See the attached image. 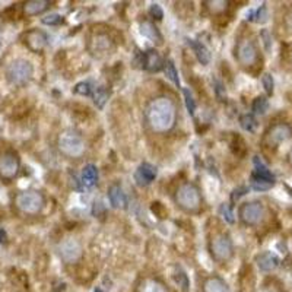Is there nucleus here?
<instances>
[{"label":"nucleus","mask_w":292,"mask_h":292,"mask_svg":"<svg viewBox=\"0 0 292 292\" xmlns=\"http://www.w3.org/2000/svg\"><path fill=\"white\" fill-rule=\"evenodd\" d=\"M139 292H168L167 288L164 287V284H161L156 279H145L141 287Z\"/></svg>","instance_id":"nucleus-23"},{"label":"nucleus","mask_w":292,"mask_h":292,"mask_svg":"<svg viewBox=\"0 0 292 292\" xmlns=\"http://www.w3.org/2000/svg\"><path fill=\"white\" fill-rule=\"evenodd\" d=\"M162 69H164V73H165V76H167L168 79L175 85L177 88H180V78H178V72L175 69L174 62L172 60H167V62L164 63Z\"/></svg>","instance_id":"nucleus-25"},{"label":"nucleus","mask_w":292,"mask_h":292,"mask_svg":"<svg viewBox=\"0 0 292 292\" xmlns=\"http://www.w3.org/2000/svg\"><path fill=\"white\" fill-rule=\"evenodd\" d=\"M183 95H184V103H186V108H187L188 114L193 116L194 111H196V101H194V98H193L190 89L184 88V89H183Z\"/></svg>","instance_id":"nucleus-31"},{"label":"nucleus","mask_w":292,"mask_h":292,"mask_svg":"<svg viewBox=\"0 0 292 292\" xmlns=\"http://www.w3.org/2000/svg\"><path fill=\"white\" fill-rule=\"evenodd\" d=\"M187 44L193 48L197 60L202 63V64H209L210 62V53H209L208 47L205 44H202L200 41H196V40H187Z\"/></svg>","instance_id":"nucleus-19"},{"label":"nucleus","mask_w":292,"mask_h":292,"mask_svg":"<svg viewBox=\"0 0 292 292\" xmlns=\"http://www.w3.org/2000/svg\"><path fill=\"white\" fill-rule=\"evenodd\" d=\"M263 215H265V209L260 202L244 203L240 208V218L247 225H257L263 219Z\"/></svg>","instance_id":"nucleus-9"},{"label":"nucleus","mask_w":292,"mask_h":292,"mask_svg":"<svg viewBox=\"0 0 292 292\" xmlns=\"http://www.w3.org/2000/svg\"><path fill=\"white\" fill-rule=\"evenodd\" d=\"M142 64L149 72H158L164 67L162 59L156 50H147L146 53H144L142 54Z\"/></svg>","instance_id":"nucleus-14"},{"label":"nucleus","mask_w":292,"mask_h":292,"mask_svg":"<svg viewBox=\"0 0 292 292\" xmlns=\"http://www.w3.org/2000/svg\"><path fill=\"white\" fill-rule=\"evenodd\" d=\"M203 292H230V288L225 284V281H222L218 276H212L205 281Z\"/></svg>","instance_id":"nucleus-20"},{"label":"nucleus","mask_w":292,"mask_h":292,"mask_svg":"<svg viewBox=\"0 0 292 292\" xmlns=\"http://www.w3.org/2000/svg\"><path fill=\"white\" fill-rule=\"evenodd\" d=\"M205 4H208V9L212 13H221L227 9L228 1L224 0H213V1H205Z\"/></svg>","instance_id":"nucleus-30"},{"label":"nucleus","mask_w":292,"mask_h":292,"mask_svg":"<svg viewBox=\"0 0 292 292\" xmlns=\"http://www.w3.org/2000/svg\"><path fill=\"white\" fill-rule=\"evenodd\" d=\"M107 100H108V92H107V89H105L104 86H100V88H97V91H95V94H94V103L95 105L98 107V108H103L107 103Z\"/></svg>","instance_id":"nucleus-28"},{"label":"nucleus","mask_w":292,"mask_h":292,"mask_svg":"<svg viewBox=\"0 0 292 292\" xmlns=\"http://www.w3.org/2000/svg\"><path fill=\"white\" fill-rule=\"evenodd\" d=\"M269 110V101L266 97H257L254 101H253V113L254 114H259V116H263L266 114V111Z\"/></svg>","instance_id":"nucleus-26"},{"label":"nucleus","mask_w":292,"mask_h":292,"mask_svg":"<svg viewBox=\"0 0 292 292\" xmlns=\"http://www.w3.org/2000/svg\"><path fill=\"white\" fill-rule=\"evenodd\" d=\"M146 120L153 132L165 133L175 125L177 120L175 104L165 97H159L153 100L146 110Z\"/></svg>","instance_id":"nucleus-1"},{"label":"nucleus","mask_w":292,"mask_h":292,"mask_svg":"<svg viewBox=\"0 0 292 292\" xmlns=\"http://www.w3.org/2000/svg\"><path fill=\"white\" fill-rule=\"evenodd\" d=\"M260 37H262V40H263V44H265L266 51H271L272 37H271V34H269V31H268V29H263V31H262V34H260Z\"/></svg>","instance_id":"nucleus-38"},{"label":"nucleus","mask_w":292,"mask_h":292,"mask_svg":"<svg viewBox=\"0 0 292 292\" xmlns=\"http://www.w3.org/2000/svg\"><path fill=\"white\" fill-rule=\"evenodd\" d=\"M141 34L146 38H149L150 41L156 42V44H162V35H161L159 29L152 22L145 21L141 23Z\"/></svg>","instance_id":"nucleus-18"},{"label":"nucleus","mask_w":292,"mask_h":292,"mask_svg":"<svg viewBox=\"0 0 292 292\" xmlns=\"http://www.w3.org/2000/svg\"><path fill=\"white\" fill-rule=\"evenodd\" d=\"M15 205L21 210L22 213L26 215H37L40 213L45 205L44 196L38 191L28 190V191H21L15 197Z\"/></svg>","instance_id":"nucleus-3"},{"label":"nucleus","mask_w":292,"mask_h":292,"mask_svg":"<svg viewBox=\"0 0 292 292\" xmlns=\"http://www.w3.org/2000/svg\"><path fill=\"white\" fill-rule=\"evenodd\" d=\"M6 240H7V234L0 227V243H6Z\"/></svg>","instance_id":"nucleus-41"},{"label":"nucleus","mask_w":292,"mask_h":292,"mask_svg":"<svg viewBox=\"0 0 292 292\" xmlns=\"http://www.w3.org/2000/svg\"><path fill=\"white\" fill-rule=\"evenodd\" d=\"M98 181V169L95 165L88 164L85 165L84 171H82V184L86 187H92L95 186Z\"/></svg>","instance_id":"nucleus-21"},{"label":"nucleus","mask_w":292,"mask_h":292,"mask_svg":"<svg viewBox=\"0 0 292 292\" xmlns=\"http://www.w3.org/2000/svg\"><path fill=\"white\" fill-rule=\"evenodd\" d=\"M64 21L62 15L59 13H50V15H45L44 18H41V22L44 25H50V26H56V25H60Z\"/></svg>","instance_id":"nucleus-32"},{"label":"nucleus","mask_w":292,"mask_h":292,"mask_svg":"<svg viewBox=\"0 0 292 292\" xmlns=\"http://www.w3.org/2000/svg\"><path fill=\"white\" fill-rule=\"evenodd\" d=\"M152 212H153L156 216H159V218H165V216H167V210L162 206V203H159V202L152 203Z\"/></svg>","instance_id":"nucleus-37"},{"label":"nucleus","mask_w":292,"mask_h":292,"mask_svg":"<svg viewBox=\"0 0 292 292\" xmlns=\"http://www.w3.org/2000/svg\"><path fill=\"white\" fill-rule=\"evenodd\" d=\"M23 41L26 44V47L32 51H41L44 50V47L47 45V35L42 32V31H38V29H31L28 32H25L23 35Z\"/></svg>","instance_id":"nucleus-12"},{"label":"nucleus","mask_w":292,"mask_h":292,"mask_svg":"<svg viewBox=\"0 0 292 292\" xmlns=\"http://www.w3.org/2000/svg\"><path fill=\"white\" fill-rule=\"evenodd\" d=\"M219 212H221V215H222V218L228 222V224H234V213H232V210L228 205H221V208H219Z\"/></svg>","instance_id":"nucleus-35"},{"label":"nucleus","mask_w":292,"mask_h":292,"mask_svg":"<svg viewBox=\"0 0 292 292\" xmlns=\"http://www.w3.org/2000/svg\"><path fill=\"white\" fill-rule=\"evenodd\" d=\"M156 174H158L156 167H153L152 164L144 162V164L139 165V168L135 172V181H136L138 186L146 187L156 178Z\"/></svg>","instance_id":"nucleus-11"},{"label":"nucleus","mask_w":292,"mask_h":292,"mask_svg":"<svg viewBox=\"0 0 292 292\" xmlns=\"http://www.w3.org/2000/svg\"><path fill=\"white\" fill-rule=\"evenodd\" d=\"M91 47L94 51H108L111 48V41L108 37L105 35H95L92 38V42H91Z\"/></svg>","instance_id":"nucleus-24"},{"label":"nucleus","mask_w":292,"mask_h":292,"mask_svg":"<svg viewBox=\"0 0 292 292\" xmlns=\"http://www.w3.org/2000/svg\"><path fill=\"white\" fill-rule=\"evenodd\" d=\"M215 92H216V95H218V98H219L221 101L227 100V92H225V88H224V85L221 84V82H215Z\"/></svg>","instance_id":"nucleus-39"},{"label":"nucleus","mask_w":292,"mask_h":292,"mask_svg":"<svg viewBox=\"0 0 292 292\" xmlns=\"http://www.w3.org/2000/svg\"><path fill=\"white\" fill-rule=\"evenodd\" d=\"M288 159H290V162H291V165H292V147H291V150H290V153H288Z\"/></svg>","instance_id":"nucleus-43"},{"label":"nucleus","mask_w":292,"mask_h":292,"mask_svg":"<svg viewBox=\"0 0 292 292\" xmlns=\"http://www.w3.org/2000/svg\"><path fill=\"white\" fill-rule=\"evenodd\" d=\"M275 184V180L266 178V177H260L257 174H251V187L257 191H266L271 190Z\"/></svg>","instance_id":"nucleus-22"},{"label":"nucleus","mask_w":292,"mask_h":292,"mask_svg":"<svg viewBox=\"0 0 292 292\" xmlns=\"http://www.w3.org/2000/svg\"><path fill=\"white\" fill-rule=\"evenodd\" d=\"M238 62L243 66H251L257 62V48L254 42L250 40H243L237 45V53H235Z\"/></svg>","instance_id":"nucleus-10"},{"label":"nucleus","mask_w":292,"mask_h":292,"mask_svg":"<svg viewBox=\"0 0 292 292\" xmlns=\"http://www.w3.org/2000/svg\"><path fill=\"white\" fill-rule=\"evenodd\" d=\"M73 92L75 94H78V95H91V92H92V86L89 82H79V84L75 86V89H73Z\"/></svg>","instance_id":"nucleus-33"},{"label":"nucleus","mask_w":292,"mask_h":292,"mask_svg":"<svg viewBox=\"0 0 292 292\" xmlns=\"http://www.w3.org/2000/svg\"><path fill=\"white\" fill-rule=\"evenodd\" d=\"M50 6V1L47 0H29L23 4V12L28 16H35L38 13H42L44 10H47Z\"/></svg>","instance_id":"nucleus-17"},{"label":"nucleus","mask_w":292,"mask_h":292,"mask_svg":"<svg viewBox=\"0 0 292 292\" xmlns=\"http://www.w3.org/2000/svg\"><path fill=\"white\" fill-rule=\"evenodd\" d=\"M262 84H263L265 91L268 92V95H272V94H273V86H275V82H273V78H272L271 73H265V75H263V78H262Z\"/></svg>","instance_id":"nucleus-34"},{"label":"nucleus","mask_w":292,"mask_h":292,"mask_svg":"<svg viewBox=\"0 0 292 292\" xmlns=\"http://www.w3.org/2000/svg\"><path fill=\"white\" fill-rule=\"evenodd\" d=\"M174 281H175V282H177V285L181 288V291L183 292L188 291V278H187V275H186V272H183L181 269H178V271L175 272V275H174Z\"/></svg>","instance_id":"nucleus-29"},{"label":"nucleus","mask_w":292,"mask_h":292,"mask_svg":"<svg viewBox=\"0 0 292 292\" xmlns=\"http://www.w3.org/2000/svg\"><path fill=\"white\" fill-rule=\"evenodd\" d=\"M175 200L178 206L186 212H196L202 205V194L200 190L191 183H186L180 186L175 193Z\"/></svg>","instance_id":"nucleus-2"},{"label":"nucleus","mask_w":292,"mask_h":292,"mask_svg":"<svg viewBox=\"0 0 292 292\" xmlns=\"http://www.w3.org/2000/svg\"><path fill=\"white\" fill-rule=\"evenodd\" d=\"M291 193H292V188H291Z\"/></svg>","instance_id":"nucleus-45"},{"label":"nucleus","mask_w":292,"mask_h":292,"mask_svg":"<svg viewBox=\"0 0 292 292\" xmlns=\"http://www.w3.org/2000/svg\"><path fill=\"white\" fill-rule=\"evenodd\" d=\"M94 292H104V291H103L101 288H95V291H94Z\"/></svg>","instance_id":"nucleus-44"},{"label":"nucleus","mask_w":292,"mask_h":292,"mask_svg":"<svg viewBox=\"0 0 292 292\" xmlns=\"http://www.w3.org/2000/svg\"><path fill=\"white\" fill-rule=\"evenodd\" d=\"M108 199L113 208H126V194L119 184H113L108 188Z\"/></svg>","instance_id":"nucleus-16"},{"label":"nucleus","mask_w":292,"mask_h":292,"mask_svg":"<svg viewBox=\"0 0 292 292\" xmlns=\"http://www.w3.org/2000/svg\"><path fill=\"white\" fill-rule=\"evenodd\" d=\"M82 254L81 246L75 240H67L60 246V256L66 263H75L79 260Z\"/></svg>","instance_id":"nucleus-13"},{"label":"nucleus","mask_w":292,"mask_h":292,"mask_svg":"<svg viewBox=\"0 0 292 292\" xmlns=\"http://www.w3.org/2000/svg\"><path fill=\"white\" fill-rule=\"evenodd\" d=\"M249 191V188L247 187H238L235 188L234 191H232V196H231V199H232V202H235V200H238L241 196H244L246 193Z\"/></svg>","instance_id":"nucleus-40"},{"label":"nucleus","mask_w":292,"mask_h":292,"mask_svg":"<svg viewBox=\"0 0 292 292\" xmlns=\"http://www.w3.org/2000/svg\"><path fill=\"white\" fill-rule=\"evenodd\" d=\"M256 262H257L259 269L263 272H271L279 266V257L276 254H273L272 251H265V253L259 254Z\"/></svg>","instance_id":"nucleus-15"},{"label":"nucleus","mask_w":292,"mask_h":292,"mask_svg":"<svg viewBox=\"0 0 292 292\" xmlns=\"http://www.w3.org/2000/svg\"><path fill=\"white\" fill-rule=\"evenodd\" d=\"M19 158L15 152L12 150H4L0 152V178L4 181L13 180L18 172H19Z\"/></svg>","instance_id":"nucleus-6"},{"label":"nucleus","mask_w":292,"mask_h":292,"mask_svg":"<svg viewBox=\"0 0 292 292\" xmlns=\"http://www.w3.org/2000/svg\"><path fill=\"white\" fill-rule=\"evenodd\" d=\"M292 138V127L285 123H279V125L272 126L271 129L266 132L265 136V144L268 146H278L282 142L288 141Z\"/></svg>","instance_id":"nucleus-8"},{"label":"nucleus","mask_w":292,"mask_h":292,"mask_svg":"<svg viewBox=\"0 0 292 292\" xmlns=\"http://www.w3.org/2000/svg\"><path fill=\"white\" fill-rule=\"evenodd\" d=\"M59 149L69 158H78L84 153L85 144L82 138L75 132H64L59 138Z\"/></svg>","instance_id":"nucleus-5"},{"label":"nucleus","mask_w":292,"mask_h":292,"mask_svg":"<svg viewBox=\"0 0 292 292\" xmlns=\"http://www.w3.org/2000/svg\"><path fill=\"white\" fill-rule=\"evenodd\" d=\"M32 73H34L32 64L23 59H18L12 62L6 69L7 81L15 86H23L28 84L32 78Z\"/></svg>","instance_id":"nucleus-4"},{"label":"nucleus","mask_w":292,"mask_h":292,"mask_svg":"<svg viewBox=\"0 0 292 292\" xmlns=\"http://www.w3.org/2000/svg\"><path fill=\"white\" fill-rule=\"evenodd\" d=\"M149 13H150V16H152V18H155V19H158V21H161V19L164 18V10H162V7H161L158 3L150 4Z\"/></svg>","instance_id":"nucleus-36"},{"label":"nucleus","mask_w":292,"mask_h":292,"mask_svg":"<svg viewBox=\"0 0 292 292\" xmlns=\"http://www.w3.org/2000/svg\"><path fill=\"white\" fill-rule=\"evenodd\" d=\"M210 253L213 259L218 262L230 260L232 256V241L230 237L225 234H219L213 237V240L210 241Z\"/></svg>","instance_id":"nucleus-7"},{"label":"nucleus","mask_w":292,"mask_h":292,"mask_svg":"<svg viewBox=\"0 0 292 292\" xmlns=\"http://www.w3.org/2000/svg\"><path fill=\"white\" fill-rule=\"evenodd\" d=\"M285 21H287V25H288V26L292 29V10L288 13V15H287V19H285Z\"/></svg>","instance_id":"nucleus-42"},{"label":"nucleus","mask_w":292,"mask_h":292,"mask_svg":"<svg viewBox=\"0 0 292 292\" xmlns=\"http://www.w3.org/2000/svg\"><path fill=\"white\" fill-rule=\"evenodd\" d=\"M240 125L246 132L253 133L256 130V127H257V122H256V119L251 114H244V116L240 117Z\"/></svg>","instance_id":"nucleus-27"}]
</instances>
